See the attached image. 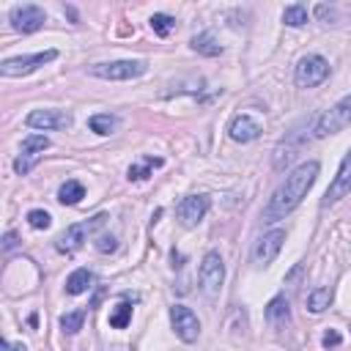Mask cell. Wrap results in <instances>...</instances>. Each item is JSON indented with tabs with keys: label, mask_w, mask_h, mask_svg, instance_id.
<instances>
[{
	"label": "cell",
	"mask_w": 351,
	"mask_h": 351,
	"mask_svg": "<svg viewBox=\"0 0 351 351\" xmlns=\"http://www.w3.org/2000/svg\"><path fill=\"white\" fill-rule=\"evenodd\" d=\"M107 222V214H96V217H90L88 222H77V225H69L63 233H60V239H58V252H66V255H71V252H77L80 247H82V241H88V236L96 230V228H101Z\"/></svg>",
	"instance_id": "5b68a950"
},
{
	"label": "cell",
	"mask_w": 351,
	"mask_h": 351,
	"mask_svg": "<svg viewBox=\"0 0 351 351\" xmlns=\"http://www.w3.org/2000/svg\"><path fill=\"white\" fill-rule=\"evenodd\" d=\"M282 241H285V230H282V228H271V230H266L263 236H258L255 244H252V263L261 266V269H266V266L280 255Z\"/></svg>",
	"instance_id": "30bf717a"
},
{
	"label": "cell",
	"mask_w": 351,
	"mask_h": 351,
	"mask_svg": "<svg viewBox=\"0 0 351 351\" xmlns=\"http://www.w3.org/2000/svg\"><path fill=\"white\" fill-rule=\"evenodd\" d=\"M82 321H85V310H74V313H66L60 315V329L66 335H77L82 329Z\"/></svg>",
	"instance_id": "4316f807"
},
{
	"label": "cell",
	"mask_w": 351,
	"mask_h": 351,
	"mask_svg": "<svg viewBox=\"0 0 351 351\" xmlns=\"http://www.w3.org/2000/svg\"><path fill=\"white\" fill-rule=\"evenodd\" d=\"M25 123L30 129H41V132H58V129H69L71 126V112L66 110H33Z\"/></svg>",
	"instance_id": "5bb4252c"
},
{
	"label": "cell",
	"mask_w": 351,
	"mask_h": 351,
	"mask_svg": "<svg viewBox=\"0 0 351 351\" xmlns=\"http://www.w3.org/2000/svg\"><path fill=\"white\" fill-rule=\"evenodd\" d=\"M315 16H318L321 22H337V8L329 5V3H318V5H315Z\"/></svg>",
	"instance_id": "f1b7e54d"
},
{
	"label": "cell",
	"mask_w": 351,
	"mask_h": 351,
	"mask_svg": "<svg viewBox=\"0 0 351 351\" xmlns=\"http://www.w3.org/2000/svg\"><path fill=\"white\" fill-rule=\"evenodd\" d=\"M326 77H329V60H326L324 55H315V52L304 55V58L296 63V69H293V82H296L299 88H315V85H321Z\"/></svg>",
	"instance_id": "277c9868"
},
{
	"label": "cell",
	"mask_w": 351,
	"mask_h": 351,
	"mask_svg": "<svg viewBox=\"0 0 351 351\" xmlns=\"http://www.w3.org/2000/svg\"><path fill=\"white\" fill-rule=\"evenodd\" d=\"M197 282H200V291L214 299L219 291H222V282H225V263H222V255L217 250H208L200 261V269H197Z\"/></svg>",
	"instance_id": "3957f363"
},
{
	"label": "cell",
	"mask_w": 351,
	"mask_h": 351,
	"mask_svg": "<svg viewBox=\"0 0 351 351\" xmlns=\"http://www.w3.org/2000/svg\"><path fill=\"white\" fill-rule=\"evenodd\" d=\"M346 126H351V93L343 96L337 104H332L326 112H321V118L313 126V134L321 140V137H329V134L343 132Z\"/></svg>",
	"instance_id": "7a4b0ae2"
},
{
	"label": "cell",
	"mask_w": 351,
	"mask_h": 351,
	"mask_svg": "<svg viewBox=\"0 0 351 351\" xmlns=\"http://www.w3.org/2000/svg\"><path fill=\"white\" fill-rule=\"evenodd\" d=\"M162 165H165V159H159V156H143L140 165H132V167L126 170V178H129V181H145V178H151L154 170L162 167Z\"/></svg>",
	"instance_id": "d6986e66"
},
{
	"label": "cell",
	"mask_w": 351,
	"mask_h": 351,
	"mask_svg": "<svg viewBox=\"0 0 351 351\" xmlns=\"http://www.w3.org/2000/svg\"><path fill=\"white\" fill-rule=\"evenodd\" d=\"M58 58V49H44V52H36V55H19V58H5L0 63V74L3 77H25L30 71H36L38 66L44 63H52Z\"/></svg>",
	"instance_id": "52a82bcc"
},
{
	"label": "cell",
	"mask_w": 351,
	"mask_h": 351,
	"mask_svg": "<svg viewBox=\"0 0 351 351\" xmlns=\"http://www.w3.org/2000/svg\"><path fill=\"white\" fill-rule=\"evenodd\" d=\"M82 197H85V186H82L80 181H74V178H69V181L60 184V189H58V200H60L63 206H77Z\"/></svg>",
	"instance_id": "44dd1931"
},
{
	"label": "cell",
	"mask_w": 351,
	"mask_h": 351,
	"mask_svg": "<svg viewBox=\"0 0 351 351\" xmlns=\"http://www.w3.org/2000/svg\"><path fill=\"white\" fill-rule=\"evenodd\" d=\"M266 321L280 332L291 324V307H288V299L285 296H274L269 304H266Z\"/></svg>",
	"instance_id": "2e32d148"
},
{
	"label": "cell",
	"mask_w": 351,
	"mask_h": 351,
	"mask_svg": "<svg viewBox=\"0 0 351 351\" xmlns=\"http://www.w3.org/2000/svg\"><path fill=\"white\" fill-rule=\"evenodd\" d=\"M282 22H285L288 27H302V25H307V5H302V3L285 5V8H282Z\"/></svg>",
	"instance_id": "603a6c76"
},
{
	"label": "cell",
	"mask_w": 351,
	"mask_h": 351,
	"mask_svg": "<svg viewBox=\"0 0 351 351\" xmlns=\"http://www.w3.org/2000/svg\"><path fill=\"white\" fill-rule=\"evenodd\" d=\"M318 170H321V165H318L315 159H307V162H302L299 167H293V170L285 176V181H282V184L271 192V197L266 200V206H263V211H261V219H263L266 225L285 219V217L302 203V197L313 189V184H315V178H318Z\"/></svg>",
	"instance_id": "6da1fadb"
},
{
	"label": "cell",
	"mask_w": 351,
	"mask_h": 351,
	"mask_svg": "<svg viewBox=\"0 0 351 351\" xmlns=\"http://www.w3.org/2000/svg\"><path fill=\"white\" fill-rule=\"evenodd\" d=\"M211 208V197L208 195H186L178 206H176V217L184 228H195Z\"/></svg>",
	"instance_id": "4fadbf2b"
},
{
	"label": "cell",
	"mask_w": 351,
	"mask_h": 351,
	"mask_svg": "<svg viewBox=\"0 0 351 351\" xmlns=\"http://www.w3.org/2000/svg\"><path fill=\"white\" fill-rule=\"evenodd\" d=\"M189 47H192L195 52H200V55H208V58L222 55V47L217 44V38H214L211 33H197V36H192Z\"/></svg>",
	"instance_id": "ffe728a7"
},
{
	"label": "cell",
	"mask_w": 351,
	"mask_h": 351,
	"mask_svg": "<svg viewBox=\"0 0 351 351\" xmlns=\"http://www.w3.org/2000/svg\"><path fill=\"white\" fill-rule=\"evenodd\" d=\"M8 22L16 33H36L44 27L47 22V14L41 5H33V3H19L8 11Z\"/></svg>",
	"instance_id": "9c48e42d"
},
{
	"label": "cell",
	"mask_w": 351,
	"mask_h": 351,
	"mask_svg": "<svg viewBox=\"0 0 351 351\" xmlns=\"http://www.w3.org/2000/svg\"><path fill=\"white\" fill-rule=\"evenodd\" d=\"M145 60H110V63H93L88 71L99 80H137L145 74Z\"/></svg>",
	"instance_id": "8992f818"
},
{
	"label": "cell",
	"mask_w": 351,
	"mask_h": 351,
	"mask_svg": "<svg viewBox=\"0 0 351 351\" xmlns=\"http://www.w3.org/2000/svg\"><path fill=\"white\" fill-rule=\"evenodd\" d=\"M321 343H324V348H337V346L343 343V337H340V332H337V329H329V332H324Z\"/></svg>",
	"instance_id": "4dcf8cb0"
},
{
	"label": "cell",
	"mask_w": 351,
	"mask_h": 351,
	"mask_svg": "<svg viewBox=\"0 0 351 351\" xmlns=\"http://www.w3.org/2000/svg\"><path fill=\"white\" fill-rule=\"evenodd\" d=\"M329 302H332V288H315V291L307 293V310L315 313V315L324 313L329 307Z\"/></svg>",
	"instance_id": "cb8c5ba5"
},
{
	"label": "cell",
	"mask_w": 351,
	"mask_h": 351,
	"mask_svg": "<svg viewBox=\"0 0 351 351\" xmlns=\"http://www.w3.org/2000/svg\"><path fill=\"white\" fill-rule=\"evenodd\" d=\"M3 351H27L22 343H11V340H3Z\"/></svg>",
	"instance_id": "d6a6232c"
},
{
	"label": "cell",
	"mask_w": 351,
	"mask_h": 351,
	"mask_svg": "<svg viewBox=\"0 0 351 351\" xmlns=\"http://www.w3.org/2000/svg\"><path fill=\"white\" fill-rule=\"evenodd\" d=\"M151 27H154V33L156 36H162V38H167L170 33H173V27H176V19L170 16V14H151Z\"/></svg>",
	"instance_id": "484cf974"
},
{
	"label": "cell",
	"mask_w": 351,
	"mask_h": 351,
	"mask_svg": "<svg viewBox=\"0 0 351 351\" xmlns=\"http://www.w3.org/2000/svg\"><path fill=\"white\" fill-rule=\"evenodd\" d=\"M14 247H19V236H16V230H5V236H3V252H11Z\"/></svg>",
	"instance_id": "1f68e13d"
},
{
	"label": "cell",
	"mask_w": 351,
	"mask_h": 351,
	"mask_svg": "<svg viewBox=\"0 0 351 351\" xmlns=\"http://www.w3.org/2000/svg\"><path fill=\"white\" fill-rule=\"evenodd\" d=\"M170 324H173L176 337L184 340V343H195L200 337V318L184 304H173L170 307Z\"/></svg>",
	"instance_id": "7c38bea8"
},
{
	"label": "cell",
	"mask_w": 351,
	"mask_h": 351,
	"mask_svg": "<svg viewBox=\"0 0 351 351\" xmlns=\"http://www.w3.org/2000/svg\"><path fill=\"white\" fill-rule=\"evenodd\" d=\"M129 321H132V304H129V302L115 304V310L110 313V326H112V329H126Z\"/></svg>",
	"instance_id": "d4e9b609"
},
{
	"label": "cell",
	"mask_w": 351,
	"mask_h": 351,
	"mask_svg": "<svg viewBox=\"0 0 351 351\" xmlns=\"http://www.w3.org/2000/svg\"><path fill=\"white\" fill-rule=\"evenodd\" d=\"M348 192H351V148H348V154L343 156V162H340L335 178H332V184L326 186V192H324V197H321V208H329V206L340 203Z\"/></svg>",
	"instance_id": "8fae6325"
},
{
	"label": "cell",
	"mask_w": 351,
	"mask_h": 351,
	"mask_svg": "<svg viewBox=\"0 0 351 351\" xmlns=\"http://www.w3.org/2000/svg\"><path fill=\"white\" fill-rule=\"evenodd\" d=\"M118 115H110V112H99V115H90L88 118V129L96 132V134H112L118 129Z\"/></svg>",
	"instance_id": "7402d4cb"
},
{
	"label": "cell",
	"mask_w": 351,
	"mask_h": 351,
	"mask_svg": "<svg viewBox=\"0 0 351 351\" xmlns=\"http://www.w3.org/2000/svg\"><path fill=\"white\" fill-rule=\"evenodd\" d=\"M27 225L36 228V230H47L52 225V217L44 208H33V211H27Z\"/></svg>",
	"instance_id": "83f0119b"
},
{
	"label": "cell",
	"mask_w": 351,
	"mask_h": 351,
	"mask_svg": "<svg viewBox=\"0 0 351 351\" xmlns=\"http://www.w3.org/2000/svg\"><path fill=\"white\" fill-rule=\"evenodd\" d=\"M261 132H263L261 121H255L250 112L236 115V118L230 121V126H228V134H230V140H236V143H252V140L261 137Z\"/></svg>",
	"instance_id": "9a60e30c"
},
{
	"label": "cell",
	"mask_w": 351,
	"mask_h": 351,
	"mask_svg": "<svg viewBox=\"0 0 351 351\" xmlns=\"http://www.w3.org/2000/svg\"><path fill=\"white\" fill-rule=\"evenodd\" d=\"M96 282V274L90 269H74L69 277H66V293L69 296H80L85 291H90Z\"/></svg>",
	"instance_id": "ac0fdd59"
},
{
	"label": "cell",
	"mask_w": 351,
	"mask_h": 351,
	"mask_svg": "<svg viewBox=\"0 0 351 351\" xmlns=\"http://www.w3.org/2000/svg\"><path fill=\"white\" fill-rule=\"evenodd\" d=\"M299 145H302V140H299V134H293V132H291L285 140H280V145L274 148V170H285V165H291V159L296 156Z\"/></svg>",
	"instance_id": "e0dca14e"
},
{
	"label": "cell",
	"mask_w": 351,
	"mask_h": 351,
	"mask_svg": "<svg viewBox=\"0 0 351 351\" xmlns=\"http://www.w3.org/2000/svg\"><path fill=\"white\" fill-rule=\"evenodd\" d=\"M49 148V137L44 134H27L22 140V151L19 156L14 159V173L16 176H27L38 162H41V154Z\"/></svg>",
	"instance_id": "ba28073f"
},
{
	"label": "cell",
	"mask_w": 351,
	"mask_h": 351,
	"mask_svg": "<svg viewBox=\"0 0 351 351\" xmlns=\"http://www.w3.org/2000/svg\"><path fill=\"white\" fill-rule=\"evenodd\" d=\"M93 247H96L99 252H115V250H118V241H115V236H99Z\"/></svg>",
	"instance_id": "f546056e"
}]
</instances>
